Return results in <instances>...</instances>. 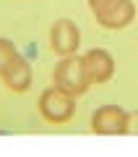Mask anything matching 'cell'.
Segmentation results:
<instances>
[{"instance_id": "obj_1", "label": "cell", "mask_w": 138, "mask_h": 157, "mask_svg": "<svg viewBox=\"0 0 138 157\" xmlns=\"http://www.w3.org/2000/svg\"><path fill=\"white\" fill-rule=\"evenodd\" d=\"M89 11L104 29H125L136 18L133 0H89Z\"/></svg>"}, {"instance_id": "obj_2", "label": "cell", "mask_w": 138, "mask_h": 157, "mask_svg": "<svg viewBox=\"0 0 138 157\" xmlns=\"http://www.w3.org/2000/svg\"><path fill=\"white\" fill-rule=\"evenodd\" d=\"M52 86L63 89L65 94H71V97L86 94V89L91 84H89V78H86V71H83V60H81V58H76V55L63 58V60L55 66Z\"/></svg>"}, {"instance_id": "obj_3", "label": "cell", "mask_w": 138, "mask_h": 157, "mask_svg": "<svg viewBox=\"0 0 138 157\" xmlns=\"http://www.w3.org/2000/svg\"><path fill=\"white\" fill-rule=\"evenodd\" d=\"M39 115L47 121V123H65L71 121L73 113H76V97L65 94L57 86H50L39 94Z\"/></svg>"}, {"instance_id": "obj_4", "label": "cell", "mask_w": 138, "mask_h": 157, "mask_svg": "<svg viewBox=\"0 0 138 157\" xmlns=\"http://www.w3.org/2000/svg\"><path fill=\"white\" fill-rule=\"evenodd\" d=\"M83 60V71H86L89 84H104L115 76V58L102 47H91L89 52L81 55Z\"/></svg>"}, {"instance_id": "obj_5", "label": "cell", "mask_w": 138, "mask_h": 157, "mask_svg": "<svg viewBox=\"0 0 138 157\" xmlns=\"http://www.w3.org/2000/svg\"><path fill=\"white\" fill-rule=\"evenodd\" d=\"M78 45H81V32H78V26L71 21V18H60V21H55V26L50 29V47L55 55L60 58H68L73 55V52L78 50Z\"/></svg>"}, {"instance_id": "obj_6", "label": "cell", "mask_w": 138, "mask_h": 157, "mask_svg": "<svg viewBox=\"0 0 138 157\" xmlns=\"http://www.w3.org/2000/svg\"><path fill=\"white\" fill-rule=\"evenodd\" d=\"M125 115L120 105H102L91 115V131L99 136H117L125 134Z\"/></svg>"}, {"instance_id": "obj_7", "label": "cell", "mask_w": 138, "mask_h": 157, "mask_svg": "<svg viewBox=\"0 0 138 157\" xmlns=\"http://www.w3.org/2000/svg\"><path fill=\"white\" fill-rule=\"evenodd\" d=\"M0 78H3V84L11 92H18V94H21V92H26L29 86H31V63L24 55H16L11 60V66L3 71Z\"/></svg>"}, {"instance_id": "obj_8", "label": "cell", "mask_w": 138, "mask_h": 157, "mask_svg": "<svg viewBox=\"0 0 138 157\" xmlns=\"http://www.w3.org/2000/svg\"><path fill=\"white\" fill-rule=\"evenodd\" d=\"M18 55V50H16V45H13L11 39H5V37H0V76H3V71H5L8 66H11V60Z\"/></svg>"}, {"instance_id": "obj_9", "label": "cell", "mask_w": 138, "mask_h": 157, "mask_svg": "<svg viewBox=\"0 0 138 157\" xmlns=\"http://www.w3.org/2000/svg\"><path fill=\"white\" fill-rule=\"evenodd\" d=\"M125 134L138 136V110H133V113L125 115Z\"/></svg>"}]
</instances>
